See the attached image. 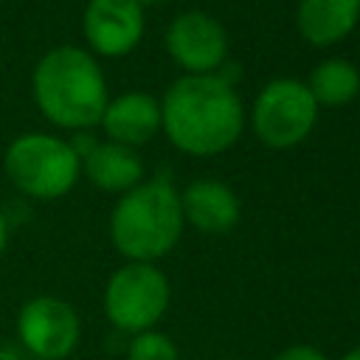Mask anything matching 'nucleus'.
<instances>
[{
  "instance_id": "obj_1",
  "label": "nucleus",
  "mask_w": 360,
  "mask_h": 360,
  "mask_svg": "<svg viewBox=\"0 0 360 360\" xmlns=\"http://www.w3.org/2000/svg\"><path fill=\"white\" fill-rule=\"evenodd\" d=\"M160 124L177 149L214 155L242 132V104L219 76H183L163 96Z\"/></svg>"
},
{
  "instance_id": "obj_2",
  "label": "nucleus",
  "mask_w": 360,
  "mask_h": 360,
  "mask_svg": "<svg viewBox=\"0 0 360 360\" xmlns=\"http://www.w3.org/2000/svg\"><path fill=\"white\" fill-rule=\"evenodd\" d=\"M31 93L39 112L65 129H87L101 121L107 107V84L96 59L76 48H51L34 68Z\"/></svg>"
},
{
  "instance_id": "obj_3",
  "label": "nucleus",
  "mask_w": 360,
  "mask_h": 360,
  "mask_svg": "<svg viewBox=\"0 0 360 360\" xmlns=\"http://www.w3.org/2000/svg\"><path fill=\"white\" fill-rule=\"evenodd\" d=\"M183 231L180 197L166 180H152L129 188L110 217V236L118 253L132 262L166 256Z\"/></svg>"
},
{
  "instance_id": "obj_4",
  "label": "nucleus",
  "mask_w": 360,
  "mask_h": 360,
  "mask_svg": "<svg viewBox=\"0 0 360 360\" xmlns=\"http://www.w3.org/2000/svg\"><path fill=\"white\" fill-rule=\"evenodd\" d=\"M79 169L82 160L73 143L45 132H25L14 138L3 155L8 183L34 200H56L68 194L79 180Z\"/></svg>"
},
{
  "instance_id": "obj_5",
  "label": "nucleus",
  "mask_w": 360,
  "mask_h": 360,
  "mask_svg": "<svg viewBox=\"0 0 360 360\" xmlns=\"http://www.w3.org/2000/svg\"><path fill=\"white\" fill-rule=\"evenodd\" d=\"M169 307V281L149 262H129L118 267L104 290V312L121 332L152 329Z\"/></svg>"
},
{
  "instance_id": "obj_6",
  "label": "nucleus",
  "mask_w": 360,
  "mask_h": 360,
  "mask_svg": "<svg viewBox=\"0 0 360 360\" xmlns=\"http://www.w3.org/2000/svg\"><path fill=\"white\" fill-rule=\"evenodd\" d=\"M312 124L315 98L301 82L276 79L259 93L253 104V127L267 146H292L309 135Z\"/></svg>"
},
{
  "instance_id": "obj_7",
  "label": "nucleus",
  "mask_w": 360,
  "mask_h": 360,
  "mask_svg": "<svg viewBox=\"0 0 360 360\" xmlns=\"http://www.w3.org/2000/svg\"><path fill=\"white\" fill-rule=\"evenodd\" d=\"M20 343L37 360H65L82 335L76 309L56 295H37L22 304L17 315Z\"/></svg>"
},
{
  "instance_id": "obj_8",
  "label": "nucleus",
  "mask_w": 360,
  "mask_h": 360,
  "mask_svg": "<svg viewBox=\"0 0 360 360\" xmlns=\"http://www.w3.org/2000/svg\"><path fill=\"white\" fill-rule=\"evenodd\" d=\"M166 48L177 65L191 70V76H202L222 65L228 39L214 17L202 11H186L172 20L166 31Z\"/></svg>"
},
{
  "instance_id": "obj_9",
  "label": "nucleus",
  "mask_w": 360,
  "mask_h": 360,
  "mask_svg": "<svg viewBox=\"0 0 360 360\" xmlns=\"http://www.w3.org/2000/svg\"><path fill=\"white\" fill-rule=\"evenodd\" d=\"M143 34V8L135 0H90L84 8V37L101 56L129 53Z\"/></svg>"
},
{
  "instance_id": "obj_10",
  "label": "nucleus",
  "mask_w": 360,
  "mask_h": 360,
  "mask_svg": "<svg viewBox=\"0 0 360 360\" xmlns=\"http://www.w3.org/2000/svg\"><path fill=\"white\" fill-rule=\"evenodd\" d=\"M98 124L104 127L112 143L132 149L138 143H146L155 135V129L160 127V107L146 93H124L107 101Z\"/></svg>"
},
{
  "instance_id": "obj_11",
  "label": "nucleus",
  "mask_w": 360,
  "mask_h": 360,
  "mask_svg": "<svg viewBox=\"0 0 360 360\" xmlns=\"http://www.w3.org/2000/svg\"><path fill=\"white\" fill-rule=\"evenodd\" d=\"M180 211L200 231L222 233V231H231L236 225L239 200L228 186H222L217 180H197L183 191Z\"/></svg>"
},
{
  "instance_id": "obj_12",
  "label": "nucleus",
  "mask_w": 360,
  "mask_h": 360,
  "mask_svg": "<svg viewBox=\"0 0 360 360\" xmlns=\"http://www.w3.org/2000/svg\"><path fill=\"white\" fill-rule=\"evenodd\" d=\"M79 160L87 177L104 191H129L138 186L143 174V163L135 155V149L112 143V141L110 143L90 141L87 149L79 152Z\"/></svg>"
},
{
  "instance_id": "obj_13",
  "label": "nucleus",
  "mask_w": 360,
  "mask_h": 360,
  "mask_svg": "<svg viewBox=\"0 0 360 360\" xmlns=\"http://www.w3.org/2000/svg\"><path fill=\"white\" fill-rule=\"evenodd\" d=\"M360 17V0H301L298 28L307 42L329 45L343 39Z\"/></svg>"
},
{
  "instance_id": "obj_14",
  "label": "nucleus",
  "mask_w": 360,
  "mask_h": 360,
  "mask_svg": "<svg viewBox=\"0 0 360 360\" xmlns=\"http://www.w3.org/2000/svg\"><path fill=\"white\" fill-rule=\"evenodd\" d=\"M307 90L321 104H346L360 90V73L346 59H326L312 70Z\"/></svg>"
},
{
  "instance_id": "obj_15",
  "label": "nucleus",
  "mask_w": 360,
  "mask_h": 360,
  "mask_svg": "<svg viewBox=\"0 0 360 360\" xmlns=\"http://www.w3.org/2000/svg\"><path fill=\"white\" fill-rule=\"evenodd\" d=\"M127 360H180L174 340L163 332H138L127 346Z\"/></svg>"
},
{
  "instance_id": "obj_16",
  "label": "nucleus",
  "mask_w": 360,
  "mask_h": 360,
  "mask_svg": "<svg viewBox=\"0 0 360 360\" xmlns=\"http://www.w3.org/2000/svg\"><path fill=\"white\" fill-rule=\"evenodd\" d=\"M276 360H326L315 346H307V343H298V346H290L284 349Z\"/></svg>"
},
{
  "instance_id": "obj_17",
  "label": "nucleus",
  "mask_w": 360,
  "mask_h": 360,
  "mask_svg": "<svg viewBox=\"0 0 360 360\" xmlns=\"http://www.w3.org/2000/svg\"><path fill=\"white\" fill-rule=\"evenodd\" d=\"M6 242H8V219L0 214V256L6 250Z\"/></svg>"
},
{
  "instance_id": "obj_18",
  "label": "nucleus",
  "mask_w": 360,
  "mask_h": 360,
  "mask_svg": "<svg viewBox=\"0 0 360 360\" xmlns=\"http://www.w3.org/2000/svg\"><path fill=\"white\" fill-rule=\"evenodd\" d=\"M0 360H22V354L11 346H0Z\"/></svg>"
},
{
  "instance_id": "obj_19",
  "label": "nucleus",
  "mask_w": 360,
  "mask_h": 360,
  "mask_svg": "<svg viewBox=\"0 0 360 360\" xmlns=\"http://www.w3.org/2000/svg\"><path fill=\"white\" fill-rule=\"evenodd\" d=\"M343 360H360V346H357V349H352V352H346V354H343Z\"/></svg>"
},
{
  "instance_id": "obj_20",
  "label": "nucleus",
  "mask_w": 360,
  "mask_h": 360,
  "mask_svg": "<svg viewBox=\"0 0 360 360\" xmlns=\"http://www.w3.org/2000/svg\"><path fill=\"white\" fill-rule=\"evenodd\" d=\"M135 3H138V6L143 8V6H149V3H158V0H135Z\"/></svg>"
}]
</instances>
